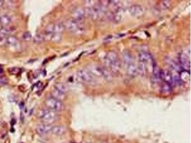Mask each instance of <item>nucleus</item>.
Instances as JSON below:
<instances>
[{
    "label": "nucleus",
    "instance_id": "nucleus-16",
    "mask_svg": "<svg viewBox=\"0 0 191 143\" xmlns=\"http://www.w3.org/2000/svg\"><path fill=\"white\" fill-rule=\"evenodd\" d=\"M172 86L168 83L163 82L161 85V92L163 94H168L172 91Z\"/></svg>",
    "mask_w": 191,
    "mask_h": 143
},
{
    "label": "nucleus",
    "instance_id": "nucleus-2",
    "mask_svg": "<svg viewBox=\"0 0 191 143\" xmlns=\"http://www.w3.org/2000/svg\"><path fill=\"white\" fill-rule=\"evenodd\" d=\"M45 105L48 109L53 111L54 112H60L64 109V104H63L61 101L50 97L46 99Z\"/></svg>",
    "mask_w": 191,
    "mask_h": 143
},
{
    "label": "nucleus",
    "instance_id": "nucleus-1",
    "mask_svg": "<svg viewBox=\"0 0 191 143\" xmlns=\"http://www.w3.org/2000/svg\"><path fill=\"white\" fill-rule=\"evenodd\" d=\"M105 63L113 72H118L121 68V61L116 52L110 51L107 53L105 58Z\"/></svg>",
    "mask_w": 191,
    "mask_h": 143
},
{
    "label": "nucleus",
    "instance_id": "nucleus-10",
    "mask_svg": "<svg viewBox=\"0 0 191 143\" xmlns=\"http://www.w3.org/2000/svg\"><path fill=\"white\" fill-rule=\"evenodd\" d=\"M140 63L146 64L149 61H153L152 56L149 52H141L139 55Z\"/></svg>",
    "mask_w": 191,
    "mask_h": 143
},
{
    "label": "nucleus",
    "instance_id": "nucleus-8",
    "mask_svg": "<svg viewBox=\"0 0 191 143\" xmlns=\"http://www.w3.org/2000/svg\"><path fill=\"white\" fill-rule=\"evenodd\" d=\"M160 79L163 82L168 83L171 85H174L172 73L168 70H160Z\"/></svg>",
    "mask_w": 191,
    "mask_h": 143
},
{
    "label": "nucleus",
    "instance_id": "nucleus-11",
    "mask_svg": "<svg viewBox=\"0 0 191 143\" xmlns=\"http://www.w3.org/2000/svg\"><path fill=\"white\" fill-rule=\"evenodd\" d=\"M51 132L56 136H62L66 133V129L61 126H53Z\"/></svg>",
    "mask_w": 191,
    "mask_h": 143
},
{
    "label": "nucleus",
    "instance_id": "nucleus-13",
    "mask_svg": "<svg viewBox=\"0 0 191 143\" xmlns=\"http://www.w3.org/2000/svg\"><path fill=\"white\" fill-rule=\"evenodd\" d=\"M5 42L8 46H11L17 47L18 46L19 42L17 39L14 36H8L5 39Z\"/></svg>",
    "mask_w": 191,
    "mask_h": 143
},
{
    "label": "nucleus",
    "instance_id": "nucleus-14",
    "mask_svg": "<svg viewBox=\"0 0 191 143\" xmlns=\"http://www.w3.org/2000/svg\"><path fill=\"white\" fill-rule=\"evenodd\" d=\"M127 72L129 75L135 76L138 72L137 68L136 67L133 62L127 64Z\"/></svg>",
    "mask_w": 191,
    "mask_h": 143
},
{
    "label": "nucleus",
    "instance_id": "nucleus-19",
    "mask_svg": "<svg viewBox=\"0 0 191 143\" xmlns=\"http://www.w3.org/2000/svg\"><path fill=\"white\" fill-rule=\"evenodd\" d=\"M64 24L61 22H58L54 25V33L61 34L65 30Z\"/></svg>",
    "mask_w": 191,
    "mask_h": 143
},
{
    "label": "nucleus",
    "instance_id": "nucleus-4",
    "mask_svg": "<svg viewBox=\"0 0 191 143\" xmlns=\"http://www.w3.org/2000/svg\"><path fill=\"white\" fill-rule=\"evenodd\" d=\"M88 70L92 75H95L97 76L103 77L107 79L111 78L110 73L106 69L98 65H91Z\"/></svg>",
    "mask_w": 191,
    "mask_h": 143
},
{
    "label": "nucleus",
    "instance_id": "nucleus-24",
    "mask_svg": "<svg viewBox=\"0 0 191 143\" xmlns=\"http://www.w3.org/2000/svg\"><path fill=\"white\" fill-rule=\"evenodd\" d=\"M45 39V36L41 34H37L34 38V41L36 43H39L44 41Z\"/></svg>",
    "mask_w": 191,
    "mask_h": 143
},
{
    "label": "nucleus",
    "instance_id": "nucleus-26",
    "mask_svg": "<svg viewBox=\"0 0 191 143\" xmlns=\"http://www.w3.org/2000/svg\"><path fill=\"white\" fill-rule=\"evenodd\" d=\"M9 72L12 74H17L20 72V69L19 68L14 67L9 69Z\"/></svg>",
    "mask_w": 191,
    "mask_h": 143
},
{
    "label": "nucleus",
    "instance_id": "nucleus-17",
    "mask_svg": "<svg viewBox=\"0 0 191 143\" xmlns=\"http://www.w3.org/2000/svg\"><path fill=\"white\" fill-rule=\"evenodd\" d=\"M85 13L82 10H77L73 13L74 19L78 22H80L84 18Z\"/></svg>",
    "mask_w": 191,
    "mask_h": 143
},
{
    "label": "nucleus",
    "instance_id": "nucleus-25",
    "mask_svg": "<svg viewBox=\"0 0 191 143\" xmlns=\"http://www.w3.org/2000/svg\"><path fill=\"white\" fill-rule=\"evenodd\" d=\"M170 6V1H162V8L163 9H166L169 8Z\"/></svg>",
    "mask_w": 191,
    "mask_h": 143
},
{
    "label": "nucleus",
    "instance_id": "nucleus-29",
    "mask_svg": "<svg viewBox=\"0 0 191 143\" xmlns=\"http://www.w3.org/2000/svg\"></svg>",
    "mask_w": 191,
    "mask_h": 143
},
{
    "label": "nucleus",
    "instance_id": "nucleus-12",
    "mask_svg": "<svg viewBox=\"0 0 191 143\" xmlns=\"http://www.w3.org/2000/svg\"><path fill=\"white\" fill-rule=\"evenodd\" d=\"M130 12L133 16H139L143 13V9L140 5H134L130 8Z\"/></svg>",
    "mask_w": 191,
    "mask_h": 143
},
{
    "label": "nucleus",
    "instance_id": "nucleus-6",
    "mask_svg": "<svg viewBox=\"0 0 191 143\" xmlns=\"http://www.w3.org/2000/svg\"><path fill=\"white\" fill-rule=\"evenodd\" d=\"M77 76L80 80L87 83H91L93 81L92 75L89 70L83 69L78 71Z\"/></svg>",
    "mask_w": 191,
    "mask_h": 143
},
{
    "label": "nucleus",
    "instance_id": "nucleus-21",
    "mask_svg": "<svg viewBox=\"0 0 191 143\" xmlns=\"http://www.w3.org/2000/svg\"><path fill=\"white\" fill-rule=\"evenodd\" d=\"M49 38L51 41L54 42H60L62 40V36L61 34L57 33H53L49 35Z\"/></svg>",
    "mask_w": 191,
    "mask_h": 143
},
{
    "label": "nucleus",
    "instance_id": "nucleus-15",
    "mask_svg": "<svg viewBox=\"0 0 191 143\" xmlns=\"http://www.w3.org/2000/svg\"><path fill=\"white\" fill-rule=\"evenodd\" d=\"M51 95H52V97H53L54 98H56L57 100H60V101L64 100L65 97H66L65 93L60 92V91H58V90L56 89V88H54L52 90Z\"/></svg>",
    "mask_w": 191,
    "mask_h": 143
},
{
    "label": "nucleus",
    "instance_id": "nucleus-3",
    "mask_svg": "<svg viewBox=\"0 0 191 143\" xmlns=\"http://www.w3.org/2000/svg\"><path fill=\"white\" fill-rule=\"evenodd\" d=\"M38 117L45 124H50L56 120L57 115L54 111L45 109L41 111L39 113Z\"/></svg>",
    "mask_w": 191,
    "mask_h": 143
},
{
    "label": "nucleus",
    "instance_id": "nucleus-5",
    "mask_svg": "<svg viewBox=\"0 0 191 143\" xmlns=\"http://www.w3.org/2000/svg\"><path fill=\"white\" fill-rule=\"evenodd\" d=\"M65 29L71 33H77L81 30L79 23L74 19H69L64 24Z\"/></svg>",
    "mask_w": 191,
    "mask_h": 143
},
{
    "label": "nucleus",
    "instance_id": "nucleus-7",
    "mask_svg": "<svg viewBox=\"0 0 191 143\" xmlns=\"http://www.w3.org/2000/svg\"><path fill=\"white\" fill-rule=\"evenodd\" d=\"M179 61L181 67L185 71L190 70V58L188 56V55L184 52H182L179 56Z\"/></svg>",
    "mask_w": 191,
    "mask_h": 143
},
{
    "label": "nucleus",
    "instance_id": "nucleus-27",
    "mask_svg": "<svg viewBox=\"0 0 191 143\" xmlns=\"http://www.w3.org/2000/svg\"><path fill=\"white\" fill-rule=\"evenodd\" d=\"M4 1H2V0H0V7H1L2 6L3 4H4Z\"/></svg>",
    "mask_w": 191,
    "mask_h": 143
},
{
    "label": "nucleus",
    "instance_id": "nucleus-23",
    "mask_svg": "<svg viewBox=\"0 0 191 143\" xmlns=\"http://www.w3.org/2000/svg\"><path fill=\"white\" fill-rule=\"evenodd\" d=\"M32 38L31 34L29 31H25L22 35L23 39L25 41H30Z\"/></svg>",
    "mask_w": 191,
    "mask_h": 143
},
{
    "label": "nucleus",
    "instance_id": "nucleus-18",
    "mask_svg": "<svg viewBox=\"0 0 191 143\" xmlns=\"http://www.w3.org/2000/svg\"><path fill=\"white\" fill-rule=\"evenodd\" d=\"M12 22L10 17L7 15H3L0 17V24L4 27L9 25Z\"/></svg>",
    "mask_w": 191,
    "mask_h": 143
},
{
    "label": "nucleus",
    "instance_id": "nucleus-28",
    "mask_svg": "<svg viewBox=\"0 0 191 143\" xmlns=\"http://www.w3.org/2000/svg\"><path fill=\"white\" fill-rule=\"evenodd\" d=\"M4 39H2V38L1 36H0V43L2 42V41H3Z\"/></svg>",
    "mask_w": 191,
    "mask_h": 143
},
{
    "label": "nucleus",
    "instance_id": "nucleus-20",
    "mask_svg": "<svg viewBox=\"0 0 191 143\" xmlns=\"http://www.w3.org/2000/svg\"><path fill=\"white\" fill-rule=\"evenodd\" d=\"M54 88L58 91H60V92H63L65 94L68 90L67 86L65 84L62 83H60V82L56 83L54 85Z\"/></svg>",
    "mask_w": 191,
    "mask_h": 143
},
{
    "label": "nucleus",
    "instance_id": "nucleus-22",
    "mask_svg": "<svg viewBox=\"0 0 191 143\" xmlns=\"http://www.w3.org/2000/svg\"><path fill=\"white\" fill-rule=\"evenodd\" d=\"M123 59L126 64L133 62L132 55H131L130 52H124V54H123Z\"/></svg>",
    "mask_w": 191,
    "mask_h": 143
},
{
    "label": "nucleus",
    "instance_id": "nucleus-9",
    "mask_svg": "<svg viewBox=\"0 0 191 143\" xmlns=\"http://www.w3.org/2000/svg\"><path fill=\"white\" fill-rule=\"evenodd\" d=\"M52 127L53 126L51 124H48L44 123V124H40L39 126H37L36 127V133L41 136L46 135L51 132Z\"/></svg>",
    "mask_w": 191,
    "mask_h": 143
}]
</instances>
